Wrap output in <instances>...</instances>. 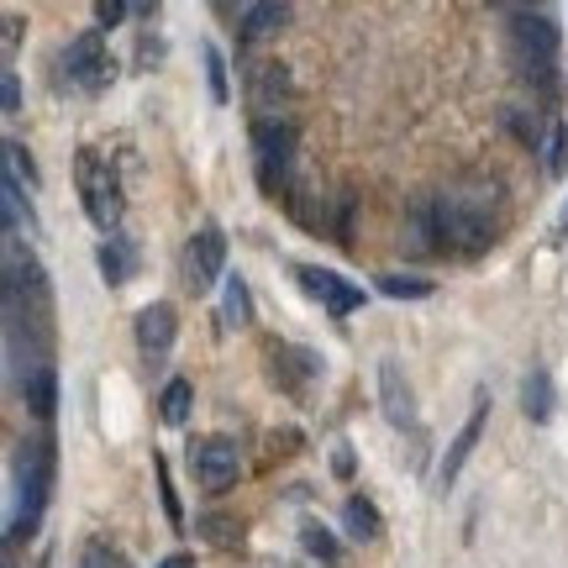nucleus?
Instances as JSON below:
<instances>
[{
  "instance_id": "nucleus-1",
  "label": "nucleus",
  "mask_w": 568,
  "mask_h": 568,
  "mask_svg": "<svg viewBox=\"0 0 568 568\" xmlns=\"http://www.w3.org/2000/svg\"><path fill=\"white\" fill-rule=\"evenodd\" d=\"M437 201V232H443V253L458 258H485L500 243L506 226V190L495 174H464L447 190L432 195Z\"/></svg>"
},
{
  "instance_id": "nucleus-2",
  "label": "nucleus",
  "mask_w": 568,
  "mask_h": 568,
  "mask_svg": "<svg viewBox=\"0 0 568 568\" xmlns=\"http://www.w3.org/2000/svg\"><path fill=\"white\" fill-rule=\"evenodd\" d=\"M53 479H59V447L53 432H38L32 443L17 447L11 458V521H6V548H21V537H32L42 510L53 500Z\"/></svg>"
},
{
  "instance_id": "nucleus-3",
  "label": "nucleus",
  "mask_w": 568,
  "mask_h": 568,
  "mask_svg": "<svg viewBox=\"0 0 568 568\" xmlns=\"http://www.w3.org/2000/svg\"><path fill=\"white\" fill-rule=\"evenodd\" d=\"M74 184H80V205L84 216L101 226L105 237L122 226V174H116V159L101 153V148H80L74 153Z\"/></svg>"
},
{
  "instance_id": "nucleus-4",
  "label": "nucleus",
  "mask_w": 568,
  "mask_h": 568,
  "mask_svg": "<svg viewBox=\"0 0 568 568\" xmlns=\"http://www.w3.org/2000/svg\"><path fill=\"white\" fill-rule=\"evenodd\" d=\"M506 17V53L510 69H527V63H558L564 32L548 11H531V6H500Z\"/></svg>"
},
{
  "instance_id": "nucleus-5",
  "label": "nucleus",
  "mask_w": 568,
  "mask_h": 568,
  "mask_svg": "<svg viewBox=\"0 0 568 568\" xmlns=\"http://www.w3.org/2000/svg\"><path fill=\"white\" fill-rule=\"evenodd\" d=\"M295 148H301V132L295 122H284V116H258L253 122V159H258V180L274 201H290L295 195V184H290V169H295Z\"/></svg>"
},
{
  "instance_id": "nucleus-6",
  "label": "nucleus",
  "mask_w": 568,
  "mask_h": 568,
  "mask_svg": "<svg viewBox=\"0 0 568 568\" xmlns=\"http://www.w3.org/2000/svg\"><path fill=\"white\" fill-rule=\"evenodd\" d=\"M111 80H116V59L105 53L101 27H90V32H80L69 48H59V84L84 90V95H101Z\"/></svg>"
},
{
  "instance_id": "nucleus-7",
  "label": "nucleus",
  "mask_w": 568,
  "mask_h": 568,
  "mask_svg": "<svg viewBox=\"0 0 568 568\" xmlns=\"http://www.w3.org/2000/svg\"><path fill=\"white\" fill-rule=\"evenodd\" d=\"M180 280H184V290H195V295H205V290L226 284V232L216 222L195 226V237L184 243Z\"/></svg>"
},
{
  "instance_id": "nucleus-8",
  "label": "nucleus",
  "mask_w": 568,
  "mask_h": 568,
  "mask_svg": "<svg viewBox=\"0 0 568 568\" xmlns=\"http://www.w3.org/2000/svg\"><path fill=\"white\" fill-rule=\"evenodd\" d=\"M295 284H301L311 301L322 305L332 322H343V316H353L358 305H364V284L343 280L337 268H322V264H295Z\"/></svg>"
},
{
  "instance_id": "nucleus-9",
  "label": "nucleus",
  "mask_w": 568,
  "mask_h": 568,
  "mask_svg": "<svg viewBox=\"0 0 568 568\" xmlns=\"http://www.w3.org/2000/svg\"><path fill=\"white\" fill-rule=\"evenodd\" d=\"M190 468H195V479H201L211 495H222V489L237 485L243 453H237L232 437H201V443H190Z\"/></svg>"
},
{
  "instance_id": "nucleus-10",
  "label": "nucleus",
  "mask_w": 568,
  "mask_h": 568,
  "mask_svg": "<svg viewBox=\"0 0 568 568\" xmlns=\"http://www.w3.org/2000/svg\"><path fill=\"white\" fill-rule=\"evenodd\" d=\"M485 422H489V389H474V406H468V422L458 426V437L447 443L443 464H437V485H453L458 474H464V464L474 458V447H479V437H485Z\"/></svg>"
},
{
  "instance_id": "nucleus-11",
  "label": "nucleus",
  "mask_w": 568,
  "mask_h": 568,
  "mask_svg": "<svg viewBox=\"0 0 568 568\" xmlns=\"http://www.w3.org/2000/svg\"><path fill=\"white\" fill-rule=\"evenodd\" d=\"M379 410L395 432H410L416 426V389H410L406 368L395 358H379Z\"/></svg>"
},
{
  "instance_id": "nucleus-12",
  "label": "nucleus",
  "mask_w": 568,
  "mask_h": 568,
  "mask_svg": "<svg viewBox=\"0 0 568 568\" xmlns=\"http://www.w3.org/2000/svg\"><path fill=\"white\" fill-rule=\"evenodd\" d=\"M132 332H138V353H142V358H153V364H159L163 353L174 347V337H180V311H174L169 301L142 305Z\"/></svg>"
},
{
  "instance_id": "nucleus-13",
  "label": "nucleus",
  "mask_w": 568,
  "mask_h": 568,
  "mask_svg": "<svg viewBox=\"0 0 568 568\" xmlns=\"http://www.w3.org/2000/svg\"><path fill=\"white\" fill-rule=\"evenodd\" d=\"M400 247H406L410 258H437V253H443V232H437V201H432V195H416V201L406 205Z\"/></svg>"
},
{
  "instance_id": "nucleus-14",
  "label": "nucleus",
  "mask_w": 568,
  "mask_h": 568,
  "mask_svg": "<svg viewBox=\"0 0 568 568\" xmlns=\"http://www.w3.org/2000/svg\"><path fill=\"white\" fill-rule=\"evenodd\" d=\"M11 389H17L21 406L32 410L42 426L53 422V410H59V368H53V364H32L27 374H17V379H11Z\"/></svg>"
},
{
  "instance_id": "nucleus-15",
  "label": "nucleus",
  "mask_w": 568,
  "mask_h": 568,
  "mask_svg": "<svg viewBox=\"0 0 568 568\" xmlns=\"http://www.w3.org/2000/svg\"><path fill=\"white\" fill-rule=\"evenodd\" d=\"M290 6L284 0H247V6H237V38L243 42H258V38H274V32H284L290 27Z\"/></svg>"
},
{
  "instance_id": "nucleus-16",
  "label": "nucleus",
  "mask_w": 568,
  "mask_h": 568,
  "mask_svg": "<svg viewBox=\"0 0 568 568\" xmlns=\"http://www.w3.org/2000/svg\"><path fill=\"white\" fill-rule=\"evenodd\" d=\"M500 132L516 138L527 153H542L552 122H548V111H537V105H500Z\"/></svg>"
},
{
  "instance_id": "nucleus-17",
  "label": "nucleus",
  "mask_w": 568,
  "mask_h": 568,
  "mask_svg": "<svg viewBox=\"0 0 568 568\" xmlns=\"http://www.w3.org/2000/svg\"><path fill=\"white\" fill-rule=\"evenodd\" d=\"M95 264H101V280L105 284H126L132 274H138V247H132V237L111 232V237L95 247Z\"/></svg>"
},
{
  "instance_id": "nucleus-18",
  "label": "nucleus",
  "mask_w": 568,
  "mask_h": 568,
  "mask_svg": "<svg viewBox=\"0 0 568 568\" xmlns=\"http://www.w3.org/2000/svg\"><path fill=\"white\" fill-rule=\"evenodd\" d=\"M552 406H558V389H552V374L542 364L527 368V379H521V410H527V422H552Z\"/></svg>"
},
{
  "instance_id": "nucleus-19",
  "label": "nucleus",
  "mask_w": 568,
  "mask_h": 568,
  "mask_svg": "<svg viewBox=\"0 0 568 568\" xmlns=\"http://www.w3.org/2000/svg\"><path fill=\"white\" fill-rule=\"evenodd\" d=\"M284 95H290L284 63H253V69H247V101L258 105V111H274Z\"/></svg>"
},
{
  "instance_id": "nucleus-20",
  "label": "nucleus",
  "mask_w": 568,
  "mask_h": 568,
  "mask_svg": "<svg viewBox=\"0 0 568 568\" xmlns=\"http://www.w3.org/2000/svg\"><path fill=\"white\" fill-rule=\"evenodd\" d=\"M343 531L353 537V542H379V537H385V516H379V506H374V500H364V495H347V500H343Z\"/></svg>"
},
{
  "instance_id": "nucleus-21",
  "label": "nucleus",
  "mask_w": 568,
  "mask_h": 568,
  "mask_svg": "<svg viewBox=\"0 0 568 568\" xmlns=\"http://www.w3.org/2000/svg\"><path fill=\"white\" fill-rule=\"evenodd\" d=\"M301 548L316 558L322 568H343L347 564V552L343 542H337V531L322 527V521H301Z\"/></svg>"
},
{
  "instance_id": "nucleus-22",
  "label": "nucleus",
  "mask_w": 568,
  "mask_h": 568,
  "mask_svg": "<svg viewBox=\"0 0 568 568\" xmlns=\"http://www.w3.org/2000/svg\"><path fill=\"white\" fill-rule=\"evenodd\" d=\"M190 410H195V385L190 379H169L159 389V422L163 426H184L190 422Z\"/></svg>"
},
{
  "instance_id": "nucleus-23",
  "label": "nucleus",
  "mask_w": 568,
  "mask_h": 568,
  "mask_svg": "<svg viewBox=\"0 0 568 568\" xmlns=\"http://www.w3.org/2000/svg\"><path fill=\"white\" fill-rule=\"evenodd\" d=\"M222 322H226V326H253V290H247V280H243V274H226Z\"/></svg>"
},
{
  "instance_id": "nucleus-24",
  "label": "nucleus",
  "mask_w": 568,
  "mask_h": 568,
  "mask_svg": "<svg viewBox=\"0 0 568 568\" xmlns=\"http://www.w3.org/2000/svg\"><path fill=\"white\" fill-rule=\"evenodd\" d=\"M201 63H205V90H211V101L226 105V101H232V80H226L222 48H216V42H205V48H201Z\"/></svg>"
},
{
  "instance_id": "nucleus-25",
  "label": "nucleus",
  "mask_w": 568,
  "mask_h": 568,
  "mask_svg": "<svg viewBox=\"0 0 568 568\" xmlns=\"http://www.w3.org/2000/svg\"><path fill=\"white\" fill-rule=\"evenodd\" d=\"M379 295H389V301H426L437 284L432 280H422V274H379Z\"/></svg>"
},
{
  "instance_id": "nucleus-26",
  "label": "nucleus",
  "mask_w": 568,
  "mask_h": 568,
  "mask_svg": "<svg viewBox=\"0 0 568 568\" xmlns=\"http://www.w3.org/2000/svg\"><path fill=\"white\" fill-rule=\"evenodd\" d=\"M153 479H159V500H163L169 527L184 531V510H180V495H174V479H169V458H163V453H153Z\"/></svg>"
},
{
  "instance_id": "nucleus-27",
  "label": "nucleus",
  "mask_w": 568,
  "mask_h": 568,
  "mask_svg": "<svg viewBox=\"0 0 568 568\" xmlns=\"http://www.w3.org/2000/svg\"><path fill=\"white\" fill-rule=\"evenodd\" d=\"M542 169H548V180H564L568 174V126L552 122L548 142H542Z\"/></svg>"
},
{
  "instance_id": "nucleus-28",
  "label": "nucleus",
  "mask_w": 568,
  "mask_h": 568,
  "mask_svg": "<svg viewBox=\"0 0 568 568\" xmlns=\"http://www.w3.org/2000/svg\"><path fill=\"white\" fill-rule=\"evenodd\" d=\"M201 527L211 531V542H216V548H237V542H243V527H237V521H226V516H205Z\"/></svg>"
},
{
  "instance_id": "nucleus-29",
  "label": "nucleus",
  "mask_w": 568,
  "mask_h": 568,
  "mask_svg": "<svg viewBox=\"0 0 568 568\" xmlns=\"http://www.w3.org/2000/svg\"><path fill=\"white\" fill-rule=\"evenodd\" d=\"M80 568H126V558L111 548V542H90L84 558H80Z\"/></svg>"
},
{
  "instance_id": "nucleus-30",
  "label": "nucleus",
  "mask_w": 568,
  "mask_h": 568,
  "mask_svg": "<svg viewBox=\"0 0 568 568\" xmlns=\"http://www.w3.org/2000/svg\"><path fill=\"white\" fill-rule=\"evenodd\" d=\"M126 17H132V6H126V0H95V27H101V32L122 27Z\"/></svg>"
},
{
  "instance_id": "nucleus-31",
  "label": "nucleus",
  "mask_w": 568,
  "mask_h": 568,
  "mask_svg": "<svg viewBox=\"0 0 568 568\" xmlns=\"http://www.w3.org/2000/svg\"><path fill=\"white\" fill-rule=\"evenodd\" d=\"M0 111H6V116H17V111H21V80H17V69H6V74H0Z\"/></svg>"
},
{
  "instance_id": "nucleus-32",
  "label": "nucleus",
  "mask_w": 568,
  "mask_h": 568,
  "mask_svg": "<svg viewBox=\"0 0 568 568\" xmlns=\"http://www.w3.org/2000/svg\"><path fill=\"white\" fill-rule=\"evenodd\" d=\"M353 468H358V458H353V447L337 443V453H332V474H337V479H353Z\"/></svg>"
},
{
  "instance_id": "nucleus-33",
  "label": "nucleus",
  "mask_w": 568,
  "mask_h": 568,
  "mask_svg": "<svg viewBox=\"0 0 568 568\" xmlns=\"http://www.w3.org/2000/svg\"><path fill=\"white\" fill-rule=\"evenodd\" d=\"M0 27H6V63H11V53H17V42H21V17H6Z\"/></svg>"
},
{
  "instance_id": "nucleus-34",
  "label": "nucleus",
  "mask_w": 568,
  "mask_h": 568,
  "mask_svg": "<svg viewBox=\"0 0 568 568\" xmlns=\"http://www.w3.org/2000/svg\"><path fill=\"white\" fill-rule=\"evenodd\" d=\"M138 59H142V63H159V59H163V42H159V38H148V32H142Z\"/></svg>"
},
{
  "instance_id": "nucleus-35",
  "label": "nucleus",
  "mask_w": 568,
  "mask_h": 568,
  "mask_svg": "<svg viewBox=\"0 0 568 568\" xmlns=\"http://www.w3.org/2000/svg\"><path fill=\"white\" fill-rule=\"evenodd\" d=\"M153 568H195V552H169V558H159Z\"/></svg>"
},
{
  "instance_id": "nucleus-36",
  "label": "nucleus",
  "mask_w": 568,
  "mask_h": 568,
  "mask_svg": "<svg viewBox=\"0 0 568 568\" xmlns=\"http://www.w3.org/2000/svg\"><path fill=\"white\" fill-rule=\"evenodd\" d=\"M558 237H568V216H564V226H558Z\"/></svg>"
}]
</instances>
